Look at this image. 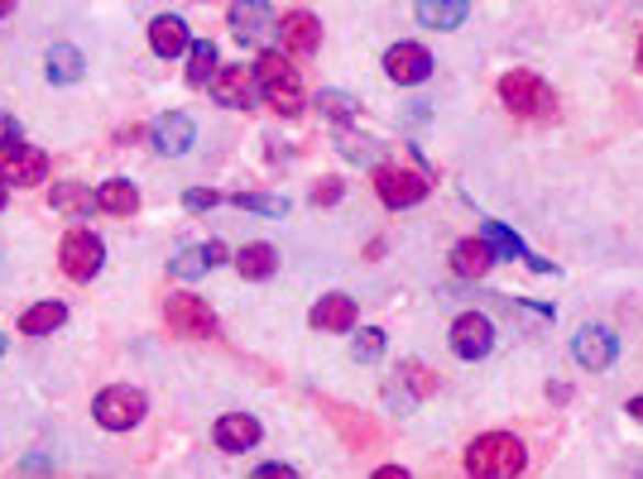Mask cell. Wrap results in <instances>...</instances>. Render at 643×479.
Instances as JSON below:
<instances>
[{
  "instance_id": "6da1fadb",
  "label": "cell",
  "mask_w": 643,
  "mask_h": 479,
  "mask_svg": "<svg viewBox=\"0 0 643 479\" xmlns=\"http://www.w3.org/2000/svg\"><path fill=\"white\" fill-rule=\"evenodd\" d=\"M523 465H529L523 442L509 432H485L466 446V470L476 479H514V475H523Z\"/></svg>"
},
{
  "instance_id": "7a4b0ae2",
  "label": "cell",
  "mask_w": 643,
  "mask_h": 479,
  "mask_svg": "<svg viewBox=\"0 0 643 479\" xmlns=\"http://www.w3.org/2000/svg\"><path fill=\"white\" fill-rule=\"evenodd\" d=\"M255 77H259V97H265L279 115H298V111H303V77H298V68L284 58L279 48L259 53Z\"/></svg>"
},
{
  "instance_id": "3957f363",
  "label": "cell",
  "mask_w": 643,
  "mask_h": 479,
  "mask_svg": "<svg viewBox=\"0 0 643 479\" xmlns=\"http://www.w3.org/2000/svg\"><path fill=\"white\" fill-rule=\"evenodd\" d=\"M500 101L523 120H547L557 111L553 87H547L537 73H529V68H514V73L500 77Z\"/></svg>"
},
{
  "instance_id": "277c9868",
  "label": "cell",
  "mask_w": 643,
  "mask_h": 479,
  "mask_svg": "<svg viewBox=\"0 0 643 479\" xmlns=\"http://www.w3.org/2000/svg\"><path fill=\"white\" fill-rule=\"evenodd\" d=\"M144 412H149V403H144V393L130 389V383H111V389H101L97 398H91V417H97L107 432L140 427Z\"/></svg>"
},
{
  "instance_id": "5b68a950",
  "label": "cell",
  "mask_w": 643,
  "mask_h": 479,
  "mask_svg": "<svg viewBox=\"0 0 643 479\" xmlns=\"http://www.w3.org/2000/svg\"><path fill=\"white\" fill-rule=\"evenodd\" d=\"M58 264L73 283H91V278L101 274V264H107V245H101V235H91V231H68L63 245H58Z\"/></svg>"
},
{
  "instance_id": "8992f818",
  "label": "cell",
  "mask_w": 643,
  "mask_h": 479,
  "mask_svg": "<svg viewBox=\"0 0 643 479\" xmlns=\"http://www.w3.org/2000/svg\"><path fill=\"white\" fill-rule=\"evenodd\" d=\"M164 322H168V331H174V336H182V341H207V336H217V312L207 308L202 298H192V292H174V298H168Z\"/></svg>"
},
{
  "instance_id": "52a82bcc",
  "label": "cell",
  "mask_w": 643,
  "mask_h": 479,
  "mask_svg": "<svg viewBox=\"0 0 643 479\" xmlns=\"http://www.w3.org/2000/svg\"><path fill=\"white\" fill-rule=\"evenodd\" d=\"M0 178L15 182V188H38V182L48 178V154L34 149V144H24L20 135L0 144Z\"/></svg>"
},
{
  "instance_id": "ba28073f",
  "label": "cell",
  "mask_w": 643,
  "mask_h": 479,
  "mask_svg": "<svg viewBox=\"0 0 643 479\" xmlns=\"http://www.w3.org/2000/svg\"><path fill=\"white\" fill-rule=\"evenodd\" d=\"M375 192L385 207L403 211V207H418L428 197V178L423 172H409V168H375Z\"/></svg>"
},
{
  "instance_id": "9c48e42d",
  "label": "cell",
  "mask_w": 643,
  "mask_h": 479,
  "mask_svg": "<svg viewBox=\"0 0 643 479\" xmlns=\"http://www.w3.org/2000/svg\"><path fill=\"white\" fill-rule=\"evenodd\" d=\"M212 97L221 105H231V111H251L255 97H259L255 68H245V63H235V68H217L212 73Z\"/></svg>"
},
{
  "instance_id": "30bf717a",
  "label": "cell",
  "mask_w": 643,
  "mask_h": 479,
  "mask_svg": "<svg viewBox=\"0 0 643 479\" xmlns=\"http://www.w3.org/2000/svg\"><path fill=\"white\" fill-rule=\"evenodd\" d=\"M572 355H576V365H581V369L600 375V369L614 365V355H620V341H614L610 326H581V331H576V341H572Z\"/></svg>"
},
{
  "instance_id": "8fae6325",
  "label": "cell",
  "mask_w": 643,
  "mask_h": 479,
  "mask_svg": "<svg viewBox=\"0 0 643 479\" xmlns=\"http://www.w3.org/2000/svg\"><path fill=\"white\" fill-rule=\"evenodd\" d=\"M452 350L462 355V359H485L495 350V326H490V316H480V312H466V316H456L452 322Z\"/></svg>"
},
{
  "instance_id": "7c38bea8",
  "label": "cell",
  "mask_w": 643,
  "mask_h": 479,
  "mask_svg": "<svg viewBox=\"0 0 643 479\" xmlns=\"http://www.w3.org/2000/svg\"><path fill=\"white\" fill-rule=\"evenodd\" d=\"M385 73H389V82H399V87H418V82H428V73H432V53L423 44H393L385 53Z\"/></svg>"
},
{
  "instance_id": "4fadbf2b",
  "label": "cell",
  "mask_w": 643,
  "mask_h": 479,
  "mask_svg": "<svg viewBox=\"0 0 643 479\" xmlns=\"http://www.w3.org/2000/svg\"><path fill=\"white\" fill-rule=\"evenodd\" d=\"M279 24H274V10L269 0H235L231 5V34L241 38V44H259V38H269Z\"/></svg>"
},
{
  "instance_id": "5bb4252c",
  "label": "cell",
  "mask_w": 643,
  "mask_h": 479,
  "mask_svg": "<svg viewBox=\"0 0 643 479\" xmlns=\"http://www.w3.org/2000/svg\"><path fill=\"white\" fill-rule=\"evenodd\" d=\"M197 144V125L182 111H168L154 120V149H159L164 158H178V154H188Z\"/></svg>"
},
{
  "instance_id": "9a60e30c",
  "label": "cell",
  "mask_w": 643,
  "mask_h": 479,
  "mask_svg": "<svg viewBox=\"0 0 643 479\" xmlns=\"http://www.w3.org/2000/svg\"><path fill=\"white\" fill-rule=\"evenodd\" d=\"M265 427L251 417V412H226V417L217 422V446L226 450V456H241V450H255Z\"/></svg>"
},
{
  "instance_id": "2e32d148",
  "label": "cell",
  "mask_w": 643,
  "mask_h": 479,
  "mask_svg": "<svg viewBox=\"0 0 643 479\" xmlns=\"http://www.w3.org/2000/svg\"><path fill=\"white\" fill-rule=\"evenodd\" d=\"M221 259H226V245H221V239H207V245L178 249V255L168 259V274H174V278H202L207 269H217Z\"/></svg>"
},
{
  "instance_id": "e0dca14e",
  "label": "cell",
  "mask_w": 643,
  "mask_h": 479,
  "mask_svg": "<svg viewBox=\"0 0 643 479\" xmlns=\"http://www.w3.org/2000/svg\"><path fill=\"white\" fill-rule=\"evenodd\" d=\"M480 235L490 239L495 259H523V264H529V269H537V274H553V264L537 259V255H529V245H523V239H519L514 231H505L500 221H485V225H480Z\"/></svg>"
},
{
  "instance_id": "ac0fdd59",
  "label": "cell",
  "mask_w": 643,
  "mask_h": 479,
  "mask_svg": "<svg viewBox=\"0 0 643 479\" xmlns=\"http://www.w3.org/2000/svg\"><path fill=\"white\" fill-rule=\"evenodd\" d=\"M308 322L318 331H332V336H341V331H356V302H351L346 292H326L318 308L308 312Z\"/></svg>"
},
{
  "instance_id": "d6986e66",
  "label": "cell",
  "mask_w": 643,
  "mask_h": 479,
  "mask_svg": "<svg viewBox=\"0 0 643 479\" xmlns=\"http://www.w3.org/2000/svg\"><path fill=\"white\" fill-rule=\"evenodd\" d=\"M279 38H284V53H318L322 24H318V15H308V10H293V15H284Z\"/></svg>"
},
{
  "instance_id": "ffe728a7",
  "label": "cell",
  "mask_w": 643,
  "mask_h": 479,
  "mask_svg": "<svg viewBox=\"0 0 643 479\" xmlns=\"http://www.w3.org/2000/svg\"><path fill=\"white\" fill-rule=\"evenodd\" d=\"M470 15V0H418V24L423 30H462Z\"/></svg>"
},
{
  "instance_id": "44dd1931",
  "label": "cell",
  "mask_w": 643,
  "mask_h": 479,
  "mask_svg": "<svg viewBox=\"0 0 643 479\" xmlns=\"http://www.w3.org/2000/svg\"><path fill=\"white\" fill-rule=\"evenodd\" d=\"M188 24H182L178 15H154L149 24V48L159 53V58H178V53H188Z\"/></svg>"
},
{
  "instance_id": "7402d4cb",
  "label": "cell",
  "mask_w": 643,
  "mask_h": 479,
  "mask_svg": "<svg viewBox=\"0 0 643 479\" xmlns=\"http://www.w3.org/2000/svg\"><path fill=\"white\" fill-rule=\"evenodd\" d=\"M44 73H48V82L73 87V82H82L87 58H82V53H77L73 44H54V48H48V58H44Z\"/></svg>"
},
{
  "instance_id": "603a6c76",
  "label": "cell",
  "mask_w": 643,
  "mask_h": 479,
  "mask_svg": "<svg viewBox=\"0 0 643 479\" xmlns=\"http://www.w3.org/2000/svg\"><path fill=\"white\" fill-rule=\"evenodd\" d=\"M235 269H241V278H251V283H265V278H274V269H279V249L255 239V245H245L241 255H235Z\"/></svg>"
},
{
  "instance_id": "cb8c5ba5",
  "label": "cell",
  "mask_w": 643,
  "mask_h": 479,
  "mask_svg": "<svg viewBox=\"0 0 643 479\" xmlns=\"http://www.w3.org/2000/svg\"><path fill=\"white\" fill-rule=\"evenodd\" d=\"M452 264H456V274L462 278H485L490 274V264H495V249H490V239H462V245L452 249Z\"/></svg>"
},
{
  "instance_id": "d4e9b609",
  "label": "cell",
  "mask_w": 643,
  "mask_h": 479,
  "mask_svg": "<svg viewBox=\"0 0 643 479\" xmlns=\"http://www.w3.org/2000/svg\"><path fill=\"white\" fill-rule=\"evenodd\" d=\"M63 322H68V308H63V302H34V308L20 316V331L24 336H54Z\"/></svg>"
},
{
  "instance_id": "484cf974",
  "label": "cell",
  "mask_w": 643,
  "mask_h": 479,
  "mask_svg": "<svg viewBox=\"0 0 643 479\" xmlns=\"http://www.w3.org/2000/svg\"><path fill=\"white\" fill-rule=\"evenodd\" d=\"M135 207H140L135 182L111 178V182H101V188H97V211H111V216H130Z\"/></svg>"
},
{
  "instance_id": "4316f807",
  "label": "cell",
  "mask_w": 643,
  "mask_h": 479,
  "mask_svg": "<svg viewBox=\"0 0 643 479\" xmlns=\"http://www.w3.org/2000/svg\"><path fill=\"white\" fill-rule=\"evenodd\" d=\"M217 73V44L212 38H197V44H188V82L192 87H207Z\"/></svg>"
},
{
  "instance_id": "83f0119b",
  "label": "cell",
  "mask_w": 643,
  "mask_h": 479,
  "mask_svg": "<svg viewBox=\"0 0 643 479\" xmlns=\"http://www.w3.org/2000/svg\"><path fill=\"white\" fill-rule=\"evenodd\" d=\"M97 207V197L77 182H54V211H68V216H82V211Z\"/></svg>"
},
{
  "instance_id": "f1b7e54d",
  "label": "cell",
  "mask_w": 643,
  "mask_h": 479,
  "mask_svg": "<svg viewBox=\"0 0 643 479\" xmlns=\"http://www.w3.org/2000/svg\"><path fill=\"white\" fill-rule=\"evenodd\" d=\"M235 207H241V211H259V216H284V211H288L284 197H269V192H241V197H235Z\"/></svg>"
},
{
  "instance_id": "f546056e",
  "label": "cell",
  "mask_w": 643,
  "mask_h": 479,
  "mask_svg": "<svg viewBox=\"0 0 643 479\" xmlns=\"http://www.w3.org/2000/svg\"><path fill=\"white\" fill-rule=\"evenodd\" d=\"M351 355H356L361 365H375V359L385 355V331H379V326H365L361 336H356V345H351Z\"/></svg>"
},
{
  "instance_id": "4dcf8cb0",
  "label": "cell",
  "mask_w": 643,
  "mask_h": 479,
  "mask_svg": "<svg viewBox=\"0 0 643 479\" xmlns=\"http://www.w3.org/2000/svg\"><path fill=\"white\" fill-rule=\"evenodd\" d=\"M318 105H322V115H332V120H351V115H356V101H351L346 91H336V87H326L318 97Z\"/></svg>"
},
{
  "instance_id": "1f68e13d",
  "label": "cell",
  "mask_w": 643,
  "mask_h": 479,
  "mask_svg": "<svg viewBox=\"0 0 643 479\" xmlns=\"http://www.w3.org/2000/svg\"><path fill=\"white\" fill-rule=\"evenodd\" d=\"M341 178H322L318 188H312V207H332V202H341Z\"/></svg>"
},
{
  "instance_id": "d6a6232c",
  "label": "cell",
  "mask_w": 643,
  "mask_h": 479,
  "mask_svg": "<svg viewBox=\"0 0 643 479\" xmlns=\"http://www.w3.org/2000/svg\"><path fill=\"white\" fill-rule=\"evenodd\" d=\"M221 202V192H212V188H192L188 197H182V207L188 211H212Z\"/></svg>"
},
{
  "instance_id": "836d02e7",
  "label": "cell",
  "mask_w": 643,
  "mask_h": 479,
  "mask_svg": "<svg viewBox=\"0 0 643 479\" xmlns=\"http://www.w3.org/2000/svg\"><path fill=\"white\" fill-rule=\"evenodd\" d=\"M259 475H265V479H288V475H293V465H279V460H269V465H259Z\"/></svg>"
},
{
  "instance_id": "e575fe53",
  "label": "cell",
  "mask_w": 643,
  "mask_h": 479,
  "mask_svg": "<svg viewBox=\"0 0 643 479\" xmlns=\"http://www.w3.org/2000/svg\"><path fill=\"white\" fill-rule=\"evenodd\" d=\"M20 135V130H15V115H5V111H0V144H5V140H15Z\"/></svg>"
},
{
  "instance_id": "d590c367",
  "label": "cell",
  "mask_w": 643,
  "mask_h": 479,
  "mask_svg": "<svg viewBox=\"0 0 643 479\" xmlns=\"http://www.w3.org/2000/svg\"><path fill=\"white\" fill-rule=\"evenodd\" d=\"M624 412H629V417H634L639 427H643V398H629V408H624Z\"/></svg>"
},
{
  "instance_id": "8d00e7d4",
  "label": "cell",
  "mask_w": 643,
  "mask_h": 479,
  "mask_svg": "<svg viewBox=\"0 0 643 479\" xmlns=\"http://www.w3.org/2000/svg\"><path fill=\"white\" fill-rule=\"evenodd\" d=\"M10 10H15V0H0V15H10Z\"/></svg>"
},
{
  "instance_id": "74e56055",
  "label": "cell",
  "mask_w": 643,
  "mask_h": 479,
  "mask_svg": "<svg viewBox=\"0 0 643 479\" xmlns=\"http://www.w3.org/2000/svg\"><path fill=\"white\" fill-rule=\"evenodd\" d=\"M5 188H10V182H5V178H0V207H5Z\"/></svg>"
},
{
  "instance_id": "f35d334b",
  "label": "cell",
  "mask_w": 643,
  "mask_h": 479,
  "mask_svg": "<svg viewBox=\"0 0 643 479\" xmlns=\"http://www.w3.org/2000/svg\"><path fill=\"white\" fill-rule=\"evenodd\" d=\"M639 73H643V38H639Z\"/></svg>"
},
{
  "instance_id": "ab89813d",
  "label": "cell",
  "mask_w": 643,
  "mask_h": 479,
  "mask_svg": "<svg viewBox=\"0 0 643 479\" xmlns=\"http://www.w3.org/2000/svg\"><path fill=\"white\" fill-rule=\"evenodd\" d=\"M0 355H5V336H0Z\"/></svg>"
}]
</instances>
